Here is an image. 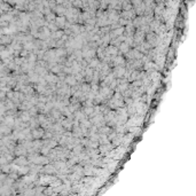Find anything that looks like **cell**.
Wrapping results in <instances>:
<instances>
[{
	"mask_svg": "<svg viewBox=\"0 0 196 196\" xmlns=\"http://www.w3.org/2000/svg\"><path fill=\"white\" fill-rule=\"evenodd\" d=\"M119 49H121V52H123V53L127 54L128 52H130V47H128L125 42H122L121 45H119Z\"/></svg>",
	"mask_w": 196,
	"mask_h": 196,
	"instance_id": "ba28073f",
	"label": "cell"
},
{
	"mask_svg": "<svg viewBox=\"0 0 196 196\" xmlns=\"http://www.w3.org/2000/svg\"><path fill=\"white\" fill-rule=\"evenodd\" d=\"M46 80L49 82V84H55L57 83V77L55 75H48L46 76Z\"/></svg>",
	"mask_w": 196,
	"mask_h": 196,
	"instance_id": "8992f818",
	"label": "cell"
},
{
	"mask_svg": "<svg viewBox=\"0 0 196 196\" xmlns=\"http://www.w3.org/2000/svg\"><path fill=\"white\" fill-rule=\"evenodd\" d=\"M65 82H67V84H68V85H71V86H73V85H76V84H77L76 77H75V76H72V75L67 76V78H65Z\"/></svg>",
	"mask_w": 196,
	"mask_h": 196,
	"instance_id": "3957f363",
	"label": "cell"
},
{
	"mask_svg": "<svg viewBox=\"0 0 196 196\" xmlns=\"http://www.w3.org/2000/svg\"><path fill=\"white\" fill-rule=\"evenodd\" d=\"M99 64H100V60H93L91 61V69L92 68H98L99 67Z\"/></svg>",
	"mask_w": 196,
	"mask_h": 196,
	"instance_id": "5bb4252c",
	"label": "cell"
},
{
	"mask_svg": "<svg viewBox=\"0 0 196 196\" xmlns=\"http://www.w3.org/2000/svg\"><path fill=\"white\" fill-rule=\"evenodd\" d=\"M147 42L150 45V47H154V46L157 45V37H156V34L148 33V36H147Z\"/></svg>",
	"mask_w": 196,
	"mask_h": 196,
	"instance_id": "7a4b0ae2",
	"label": "cell"
},
{
	"mask_svg": "<svg viewBox=\"0 0 196 196\" xmlns=\"http://www.w3.org/2000/svg\"><path fill=\"white\" fill-rule=\"evenodd\" d=\"M122 7H123V9H124L125 11L131 10V8H132V4H131V2H123V4H122Z\"/></svg>",
	"mask_w": 196,
	"mask_h": 196,
	"instance_id": "8fae6325",
	"label": "cell"
},
{
	"mask_svg": "<svg viewBox=\"0 0 196 196\" xmlns=\"http://www.w3.org/2000/svg\"><path fill=\"white\" fill-rule=\"evenodd\" d=\"M84 113L91 116V115H93V113H94V109H93L92 107H86V108L84 109Z\"/></svg>",
	"mask_w": 196,
	"mask_h": 196,
	"instance_id": "7c38bea8",
	"label": "cell"
},
{
	"mask_svg": "<svg viewBox=\"0 0 196 196\" xmlns=\"http://www.w3.org/2000/svg\"><path fill=\"white\" fill-rule=\"evenodd\" d=\"M62 126H63V127H65V128H69V130H70V128L72 127L71 119H69V121H68V119H64V121H62Z\"/></svg>",
	"mask_w": 196,
	"mask_h": 196,
	"instance_id": "9c48e42d",
	"label": "cell"
},
{
	"mask_svg": "<svg viewBox=\"0 0 196 196\" xmlns=\"http://www.w3.org/2000/svg\"><path fill=\"white\" fill-rule=\"evenodd\" d=\"M46 17H47V21H49V22H51V21H53V19H54V17H55V16H54V14H52V13H49V14H48V15H47V16H46Z\"/></svg>",
	"mask_w": 196,
	"mask_h": 196,
	"instance_id": "9a60e30c",
	"label": "cell"
},
{
	"mask_svg": "<svg viewBox=\"0 0 196 196\" xmlns=\"http://www.w3.org/2000/svg\"><path fill=\"white\" fill-rule=\"evenodd\" d=\"M52 115H53L55 118H59V116H60V113L59 111H56V110L54 109V110H52Z\"/></svg>",
	"mask_w": 196,
	"mask_h": 196,
	"instance_id": "2e32d148",
	"label": "cell"
},
{
	"mask_svg": "<svg viewBox=\"0 0 196 196\" xmlns=\"http://www.w3.org/2000/svg\"><path fill=\"white\" fill-rule=\"evenodd\" d=\"M54 10L56 11V13H57V14H59V15H60V16H62V15H63V14H65V13H67V9H65V8H64V7H62V6H59V7H55V8H54Z\"/></svg>",
	"mask_w": 196,
	"mask_h": 196,
	"instance_id": "52a82bcc",
	"label": "cell"
},
{
	"mask_svg": "<svg viewBox=\"0 0 196 196\" xmlns=\"http://www.w3.org/2000/svg\"><path fill=\"white\" fill-rule=\"evenodd\" d=\"M65 23H67V21H65V19H64L63 16H59V17H56V27H64L65 25Z\"/></svg>",
	"mask_w": 196,
	"mask_h": 196,
	"instance_id": "5b68a950",
	"label": "cell"
},
{
	"mask_svg": "<svg viewBox=\"0 0 196 196\" xmlns=\"http://www.w3.org/2000/svg\"><path fill=\"white\" fill-rule=\"evenodd\" d=\"M132 15H133L132 10L124 11V13H123V19L124 20H130V19H132Z\"/></svg>",
	"mask_w": 196,
	"mask_h": 196,
	"instance_id": "30bf717a",
	"label": "cell"
},
{
	"mask_svg": "<svg viewBox=\"0 0 196 196\" xmlns=\"http://www.w3.org/2000/svg\"><path fill=\"white\" fill-rule=\"evenodd\" d=\"M54 36V39H62V37H63V31H56V32H54L53 33Z\"/></svg>",
	"mask_w": 196,
	"mask_h": 196,
	"instance_id": "4fadbf2b",
	"label": "cell"
},
{
	"mask_svg": "<svg viewBox=\"0 0 196 196\" xmlns=\"http://www.w3.org/2000/svg\"><path fill=\"white\" fill-rule=\"evenodd\" d=\"M125 69L123 68V67H116L115 68V70H113V77H117V78H122V77H124L125 76Z\"/></svg>",
	"mask_w": 196,
	"mask_h": 196,
	"instance_id": "6da1fadb",
	"label": "cell"
},
{
	"mask_svg": "<svg viewBox=\"0 0 196 196\" xmlns=\"http://www.w3.org/2000/svg\"><path fill=\"white\" fill-rule=\"evenodd\" d=\"M42 135H44V132L40 131V130H33L32 133H31V136L34 138V139H40Z\"/></svg>",
	"mask_w": 196,
	"mask_h": 196,
	"instance_id": "277c9868",
	"label": "cell"
}]
</instances>
